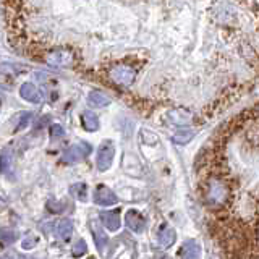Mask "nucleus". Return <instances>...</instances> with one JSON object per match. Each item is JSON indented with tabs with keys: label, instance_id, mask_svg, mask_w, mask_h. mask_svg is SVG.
Here are the masks:
<instances>
[{
	"label": "nucleus",
	"instance_id": "nucleus-5",
	"mask_svg": "<svg viewBox=\"0 0 259 259\" xmlns=\"http://www.w3.org/2000/svg\"><path fill=\"white\" fill-rule=\"evenodd\" d=\"M93 198H94L96 204H99V206H113V204H117V201H118L117 194L113 193L110 188H107L105 185L96 186Z\"/></svg>",
	"mask_w": 259,
	"mask_h": 259
},
{
	"label": "nucleus",
	"instance_id": "nucleus-24",
	"mask_svg": "<svg viewBox=\"0 0 259 259\" xmlns=\"http://www.w3.org/2000/svg\"><path fill=\"white\" fill-rule=\"evenodd\" d=\"M29 121H31V113H23L21 115V121H20V125L15 128V132H20V130H24L28 125H29Z\"/></svg>",
	"mask_w": 259,
	"mask_h": 259
},
{
	"label": "nucleus",
	"instance_id": "nucleus-28",
	"mask_svg": "<svg viewBox=\"0 0 259 259\" xmlns=\"http://www.w3.org/2000/svg\"><path fill=\"white\" fill-rule=\"evenodd\" d=\"M251 113H253V118L254 120H259V104L256 105V107L251 109Z\"/></svg>",
	"mask_w": 259,
	"mask_h": 259
},
{
	"label": "nucleus",
	"instance_id": "nucleus-1",
	"mask_svg": "<svg viewBox=\"0 0 259 259\" xmlns=\"http://www.w3.org/2000/svg\"><path fill=\"white\" fill-rule=\"evenodd\" d=\"M42 60L52 68H70L76 63V55L67 47H55L44 52Z\"/></svg>",
	"mask_w": 259,
	"mask_h": 259
},
{
	"label": "nucleus",
	"instance_id": "nucleus-27",
	"mask_svg": "<svg viewBox=\"0 0 259 259\" xmlns=\"http://www.w3.org/2000/svg\"><path fill=\"white\" fill-rule=\"evenodd\" d=\"M254 210H256V219H257V221H256V225L259 224V194H257V198H254Z\"/></svg>",
	"mask_w": 259,
	"mask_h": 259
},
{
	"label": "nucleus",
	"instance_id": "nucleus-6",
	"mask_svg": "<svg viewBox=\"0 0 259 259\" xmlns=\"http://www.w3.org/2000/svg\"><path fill=\"white\" fill-rule=\"evenodd\" d=\"M125 222L128 225V229L135 233H143L146 229V219L144 215L136 209H130L125 215Z\"/></svg>",
	"mask_w": 259,
	"mask_h": 259
},
{
	"label": "nucleus",
	"instance_id": "nucleus-26",
	"mask_svg": "<svg viewBox=\"0 0 259 259\" xmlns=\"http://www.w3.org/2000/svg\"><path fill=\"white\" fill-rule=\"evenodd\" d=\"M63 133H65V130L62 128V125H52L51 126V136L52 138H60V136H63Z\"/></svg>",
	"mask_w": 259,
	"mask_h": 259
},
{
	"label": "nucleus",
	"instance_id": "nucleus-23",
	"mask_svg": "<svg viewBox=\"0 0 259 259\" xmlns=\"http://www.w3.org/2000/svg\"><path fill=\"white\" fill-rule=\"evenodd\" d=\"M47 209H51V212H62L65 209V202H59V201H49L47 202Z\"/></svg>",
	"mask_w": 259,
	"mask_h": 259
},
{
	"label": "nucleus",
	"instance_id": "nucleus-16",
	"mask_svg": "<svg viewBox=\"0 0 259 259\" xmlns=\"http://www.w3.org/2000/svg\"><path fill=\"white\" fill-rule=\"evenodd\" d=\"M57 235L65 240V241H68L71 238V235H73V222L70 221V219H62V221L57 224Z\"/></svg>",
	"mask_w": 259,
	"mask_h": 259
},
{
	"label": "nucleus",
	"instance_id": "nucleus-15",
	"mask_svg": "<svg viewBox=\"0 0 259 259\" xmlns=\"http://www.w3.org/2000/svg\"><path fill=\"white\" fill-rule=\"evenodd\" d=\"M88 102L93 107H107L110 104V97H107L101 91H91L88 96Z\"/></svg>",
	"mask_w": 259,
	"mask_h": 259
},
{
	"label": "nucleus",
	"instance_id": "nucleus-4",
	"mask_svg": "<svg viewBox=\"0 0 259 259\" xmlns=\"http://www.w3.org/2000/svg\"><path fill=\"white\" fill-rule=\"evenodd\" d=\"M113 156H115V148H113L112 141H104L101 144L99 151H97V159H96V165L99 172H105L109 170L112 162H113Z\"/></svg>",
	"mask_w": 259,
	"mask_h": 259
},
{
	"label": "nucleus",
	"instance_id": "nucleus-19",
	"mask_svg": "<svg viewBox=\"0 0 259 259\" xmlns=\"http://www.w3.org/2000/svg\"><path fill=\"white\" fill-rule=\"evenodd\" d=\"M16 241V232L12 229H0V246L12 245Z\"/></svg>",
	"mask_w": 259,
	"mask_h": 259
},
{
	"label": "nucleus",
	"instance_id": "nucleus-25",
	"mask_svg": "<svg viewBox=\"0 0 259 259\" xmlns=\"http://www.w3.org/2000/svg\"><path fill=\"white\" fill-rule=\"evenodd\" d=\"M36 243H37V237H34V235H29V237L24 238V241H23V248H24V249H31V248H34V246H36Z\"/></svg>",
	"mask_w": 259,
	"mask_h": 259
},
{
	"label": "nucleus",
	"instance_id": "nucleus-32",
	"mask_svg": "<svg viewBox=\"0 0 259 259\" xmlns=\"http://www.w3.org/2000/svg\"><path fill=\"white\" fill-rule=\"evenodd\" d=\"M0 259H7V257H0Z\"/></svg>",
	"mask_w": 259,
	"mask_h": 259
},
{
	"label": "nucleus",
	"instance_id": "nucleus-11",
	"mask_svg": "<svg viewBox=\"0 0 259 259\" xmlns=\"http://www.w3.org/2000/svg\"><path fill=\"white\" fill-rule=\"evenodd\" d=\"M91 232L94 235V243H96L97 249H99L101 254H104V249H105V246H107V243H109L107 235H105V232L102 230V227L99 225V222H96V221L91 224Z\"/></svg>",
	"mask_w": 259,
	"mask_h": 259
},
{
	"label": "nucleus",
	"instance_id": "nucleus-20",
	"mask_svg": "<svg viewBox=\"0 0 259 259\" xmlns=\"http://www.w3.org/2000/svg\"><path fill=\"white\" fill-rule=\"evenodd\" d=\"M26 68L20 67V65H16V63H4L2 67H0V71H2L4 75H10V76H16L18 73H21Z\"/></svg>",
	"mask_w": 259,
	"mask_h": 259
},
{
	"label": "nucleus",
	"instance_id": "nucleus-7",
	"mask_svg": "<svg viewBox=\"0 0 259 259\" xmlns=\"http://www.w3.org/2000/svg\"><path fill=\"white\" fill-rule=\"evenodd\" d=\"M167 118L175 126H188L193 121V113L188 109H174L167 113Z\"/></svg>",
	"mask_w": 259,
	"mask_h": 259
},
{
	"label": "nucleus",
	"instance_id": "nucleus-30",
	"mask_svg": "<svg viewBox=\"0 0 259 259\" xmlns=\"http://www.w3.org/2000/svg\"><path fill=\"white\" fill-rule=\"evenodd\" d=\"M162 259H170V257H167V256H164V257H162Z\"/></svg>",
	"mask_w": 259,
	"mask_h": 259
},
{
	"label": "nucleus",
	"instance_id": "nucleus-3",
	"mask_svg": "<svg viewBox=\"0 0 259 259\" xmlns=\"http://www.w3.org/2000/svg\"><path fill=\"white\" fill-rule=\"evenodd\" d=\"M91 152H93V146L86 141H81V143L70 146V148L62 154V162L63 164H76V162L86 159Z\"/></svg>",
	"mask_w": 259,
	"mask_h": 259
},
{
	"label": "nucleus",
	"instance_id": "nucleus-22",
	"mask_svg": "<svg viewBox=\"0 0 259 259\" xmlns=\"http://www.w3.org/2000/svg\"><path fill=\"white\" fill-rule=\"evenodd\" d=\"M259 256V224L253 230V257Z\"/></svg>",
	"mask_w": 259,
	"mask_h": 259
},
{
	"label": "nucleus",
	"instance_id": "nucleus-8",
	"mask_svg": "<svg viewBox=\"0 0 259 259\" xmlns=\"http://www.w3.org/2000/svg\"><path fill=\"white\" fill-rule=\"evenodd\" d=\"M102 224L107 227L110 232H117L120 229V209H113V210H102L99 214Z\"/></svg>",
	"mask_w": 259,
	"mask_h": 259
},
{
	"label": "nucleus",
	"instance_id": "nucleus-29",
	"mask_svg": "<svg viewBox=\"0 0 259 259\" xmlns=\"http://www.w3.org/2000/svg\"><path fill=\"white\" fill-rule=\"evenodd\" d=\"M18 259H28L26 256H18Z\"/></svg>",
	"mask_w": 259,
	"mask_h": 259
},
{
	"label": "nucleus",
	"instance_id": "nucleus-33",
	"mask_svg": "<svg viewBox=\"0 0 259 259\" xmlns=\"http://www.w3.org/2000/svg\"><path fill=\"white\" fill-rule=\"evenodd\" d=\"M0 105H2V102H0Z\"/></svg>",
	"mask_w": 259,
	"mask_h": 259
},
{
	"label": "nucleus",
	"instance_id": "nucleus-21",
	"mask_svg": "<svg viewBox=\"0 0 259 259\" xmlns=\"http://www.w3.org/2000/svg\"><path fill=\"white\" fill-rule=\"evenodd\" d=\"M86 251H88L86 241L84 240H78L75 243V246H73V249H71V254L75 256V257H81L83 254H86Z\"/></svg>",
	"mask_w": 259,
	"mask_h": 259
},
{
	"label": "nucleus",
	"instance_id": "nucleus-13",
	"mask_svg": "<svg viewBox=\"0 0 259 259\" xmlns=\"http://www.w3.org/2000/svg\"><path fill=\"white\" fill-rule=\"evenodd\" d=\"M12 165H13V149L10 146H5L0 151V174L7 175L12 170Z\"/></svg>",
	"mask_w": 259,
	"mask_h": 259
},
{
	"label": "nucleus",
	"instance_id": "nucleus-17",
	"mask_svg": "<svg viewBox=\"0 0 259 259\" xmlns=\"http://www.w3.org/2000/svg\"><path fill=\"white\" fill-rule=\"evenodd\" d=\"M70 194L73 198H76L79 201H86L88 199V186L86 183H75L70 186Z\"/></svg>",
	"mask_w": 259,
	"mask_h": 259
},
{
	"label": "nucleus",
	"instance_id": "nucleus-2",
	"mask_svg": "<svg viewBox=\"0 0 259 259\" xmlns=\"http://www.w3.org/2000/svg\"><path fill=\"white\" fill-rule=\"evenodd\" d=\"M138 70L128 63H117L112 65L107 70V76L112 83H115L117 86H130L133 84V81L136 79Z\"/></svg>",
	"mask_w": 259,
	"mask_h": 259
},
{
	"label": "nucleus",
	"instance_id": "nucleus-12",
	"mask_svg": "<svg viewBox=\"0 0 259 259\" xmlns=\"http://www.w3.org/2000/svg\"><path fill=\"white\" fill-rule=\"evenodd\" d=\"M20 96L23 97L24 101L32 102V104H39L40 102V93L32 83H23L20 86Z\"/></svg>",
	"mask_w": 259,
	"mask_h": 259
},
{
	"label": "nucleus",
	"instance_id": "nucleus-14",
	"mask_svg": "<svg viewBox=\"0 0 259 259\" xmlns=\"http://www.w3.org/2000/svg\"><path fill=\"white\" fill-rule=\"evenodd\" d=\"M81 125H83L86 132H97L99 130V118H97L94 112L84 110L81 113Z\"/></svg>",
	"mask_w": 259,
	"mask_h": 259
},
{
	"label": "nucleus",
	"instance_id": "nucleus-18",
	"mask_svg": "<svg viewBox=\"0 0 259 259\" xmlns=\"http://www.w3.org/2000/svg\"><path fill=\"white\" fill-rule=\"evenodd\" d=\"M194 138V132L193 130H183V132H178L172 136V141L175 144H180V146H185L188 144L191 140Z\"/></svg>",
	"mask_w": 259,
	"mask_h": 259
},
{
	"label": "nucleus",
	"instance_id": "nucleus-9",
	"mask_svg": "<svg viewBox=\"0 0 259 259\" xmlns=\"http://www.w3.org/2000/svg\"><path fill=\"white\" fill-rule=\"evenodd\" d=\"M177 240V233L172 227H168L167 224H162L160 229L157 232V241L160 248H170Z\"/></svg>",
	"mask_w": 259,
	"mask_h": 259
},
{
	"label": "nucleus",
	"instance_id": "nucleus-31",
	"mask_svg": "<svg viewBox=\"0 0 259 259\" xmlns=\"http://www.w3.org/2000/svg\"><path fill=\"white\" fill-rule=\"evenodd\" d=\"M88 259H96V257H94V256H91V257H88Z\"/></svg>",
	"mask_w": 259,
	"mask_h": 259
},
{
	"label": "nucleus",
	"instance_id": "nucleus-10",
	"mask_svg": "<svg viewBox=\"0 0 259 259\" xmlns=\"http://www.w3.org/2000/svg\"><path fill=\"white\" fill-rule=\"evenodd\" d=\"M182 259H199L201 257V245L196 240H186L180 248Z\"/></svg>",
	"mask_w": 259,
	"mask_h": 259
}]
</instances>
